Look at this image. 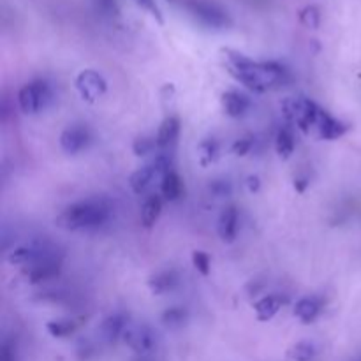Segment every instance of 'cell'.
Instances as JSON below:
<instances>
[{"instance_id": "obj_4", "label": "cell", "mask_w": 361, "mask_h": 361, "mask_svg": "<svg viewBox=\"0 0 361 361\" xmlns=\"http://www.w3.org/2000/svg\"><path fill=\"white\" fill-rule=\"evenodd\" d=\"M53 99L51 87L44 80H34L23 85L18 92V104L25 115H37L48 108Z\"/></svg>"}, {"instance_id": "obj_3", "label": "cell", "mask_w": 361, "mask_h": 361, "mask_svg": "<svg viewBox=\"0 0 361 361\" xmlns=\"http://www.w3.org/2000/svg\"><path fill=\"white\" fill-rule=\"evenodd\" d=\"M321 106L305 95H296L282 101V115L288 123L298 127L303 134H312L316 120L321 113Z\"/></svg>"}, {"instance_id": "obj_15", "label": "cell", "mask_w": 361, "mask_h": 361, "mask_svg": "<svg viewBox=\"0 0 361 361\" xmlns=\"http://www.w3.org/2000/svg\"><path fill=\"white\" fill-rule=\"evenodd\" d=\"M286 303H288V300L282 295H277V293L275 295H267L254 303V312H256V317L261 323H267V321L274 319L281 312V309Z\"/></svg>"}, {"instance_id": "obj_20", "label": "cell", "mask_w": 361, "mask_h": 361, "mask_svg": "<svg viewBox=\"0 0 361 361\" xmlns=\"http://www.w3.org/2000/svg\"><path fill=\"white\" fill-rule=\"evenodd\" d=\"M162 214V200L157 196V194H152L145 200L143 208H141V224L145 228H154L155 222L159 221Z\"/></svg>"}, {"instance_id": "obj_18", "label": "cell", "mask_w": 361, "mask_h": 361, "mask_svg": "<svg viewBox=\"0 0 361 361\" xmlns=\"http://www.w3.org/2000/svg\"><path fill=\"white\" fill-rule=\"evenodd\" d=\"M321 310H323V305L317 298H312V296H305V298H300L298 302L295 303V309H293V316L303 324H312L314 321L319 317Z\"/></svg>"}, {"instance_id": "obj_22", "label": "cell", "mask_w": 361, "mask_h": 361, "mask_svg": "<svg viewBox=\"0 0 361 361\" xmlns=\"http://www.w3.org/2000/svg\"><path fill=\"white\" fill-rule=\"evenodd\" d=\"M219 141L215 137H204L200 145H197V159H200V164L203 168H208L210 164H214L219 159Z\"/></svg>"}, {"instance_id": "obj_21", "label": "cell", "mask_w": 361, "mask_h": 361, "mask_svg": "<svg viewBox=\"0 0 361 361\" xmlns=\"http://www.w3.org/2000/svg\"><path fill=\"white\" fill-rule=\"evenodd\" d=\"M183 190H185V187H183L182 178H180V175L175 171V169H173V171H169L168 175L162 178L161 192H162V196H164L166 201L180 200V197L183 196Z\"/></svg>"}, {"instance_id": "obj_24", "label": "cell", "mask_w": 361, "mask_h": 361, "mask_svg": "<svg viewBox=\"0 0 361 361\" xmlns=\"http://www.w3.org/2000/svg\"><path fill=\"white\" fill-rule=\"evenodd\" d=\"M78 324L74 319H53L46 324V330L51 337L55 338H63V337H69L76 331Z\"/></svg>"}, {"instance_id": "obj_6", "label": "cell", "mask_w": 361, "mask_h": 361, "mask_svg": "<svg viewBox=\"0 0 361 361\" xmlns=\"http://www.w3.org/2000/svg\"><path fill=\"white\" fill-rule=\"evenodd\" d=\"M185 9L192 14L196 20L212 28H228L231 25L228 13L222 7L215 4L207 2V0H185L183 2Z\"/></svg>"}, {"instance_id": "obj_31", "label": "cell", "mask_w": 361, "mask_h": 361, "mask_svg": "<svg viewBox=\"0 0 361 361\" xmlns=\"http://www.w3.org/2000/svg\"><path fill=\"white\" fill-rule=\"evenodd\" d=\"M134 4H136L137 7H141L145 13L150 14L159 25H164V16H162L161 9H159V6L155 4V0H134Z\"/></svg>"}, {"instance_id": "obj_7", "label": "cell", "mask_w": 361, "mask_h": 361, "mask_svg": "<svg viewBox=\"0 0 361 361\" xmlns=\"http://www.w3.org/2000/svg\"><path fill=\"white\" fill-rule=\"evenodd\" d=\"M74 83H76V90L80 97L85 102H90V104L97 102L108 90V83H106L104 76L94 69L81 71Z\"/></svg>"}, {"instance_id": "obj_1", "label": "cell", "mask_w": 361, "mask_h": 361, "mask_svg": "<svg viewBox=\"0 0 361 361\" xmlns=\"http://www.w3.org/2000/svg\"><path fill=\"white\" fill-rule=\"evenodd\" d=\"M221 53L228 73L256 94L281 88L289 80L288 69L279 62H256L231 48H222Z\"/></svg>"}, {"instance_id": "obj_34", "label": "cell", "mask_w": 361, "mask_h": 361, "mask_svg": "<svg viewBox=\"0 0 361 361\" xmlns=\"http://www.w3.org/2000/svg\"><path fill=\"white\" fill-rule=\"evenodd\" d=\"M310 185V176L309 175H298L295 178V183H293V187H295L296 192L303 194L307 190V187Z\"/></svg>"}, {"instance_id": "obj_16", "label": "cell", "mask_w": 361, "mask_h": 361, "mask_svg": "<svg viewBox=\"0 0 361 361\" xmlns=\"http://www.w3.org/2000/svg\"><path fill=\"white\" fill-rule=\"evenodd\" d=\"M180 136V118L176 115H168L162 120L157 130V145L161 152H168L176 143Z\"/></svg>"}, {"instance_id": "obj_10", "label": "cell", "mask_w": 361, "mask_h": 361, "mask_svg": "<svg viewBox=\"0 0 361 361\" xmlns=\"http://www.w3.org/2000/svg\"><path fill=\"white\" fill-rule=\"evenodd\" d=\"M92 134L85 126H71L60 134V147L66 154L76 155L90 145Z\"/></svg>"}, {"instance_id": "obj_14", "label": "cell", "mask_w": 361, "mask_h": 361, "mask_svg": "<svg viewBox=\"0 0 361 361\" xmlns=\"http://www.w3.org/2000/svg\"><path fill=\"white\" fill-rule=\"evenodd\" d=\"M238 224H240V214L236 207H226L222 210L221 217H219L217 231L222 242L233 243L238 235Z\"/></svg>"}, {"instance_id": "obj_35", "label": "cell", "mask_w": 361, "mask_h": 361, "mask_svg": "<svg viewBox=\"0 0 361 361\" xmlns=\"http://www.w3.org/2000/svg\"><path fill=\"white\" fill-rule=\"evenodd\" d=\"M245 185H247V190H249L250 194L259 192L261 178L257 175H249V176H247V180H245Z\"/></svg>"}, {"instance_id": "obj_19", "label": "cell", "mask_w": 361, "mask_h": 361, "mask_svg": "<svg viewBox=\"0 0 361 361\" xmlns=\"http://www.w3.org/2000/svg\"><path fill=\"white\" fill-rule=\"evenodd\" d=\"M296 148V136H295V126L291 123H286L281 129L277 130V136H275V152L281 159H289L295 154Z\"/></svg>"}, {"instance_id": "obj_2", "label": "cell", "mask_w": 361, "mask_h": 361, "mask_svg": "<svg viewBox=\"0 0 361 361\" xmlns=\"http://www.w3.org/2000/svg\"><path fill=\"white\" fill-rule=\"evenodd\" d=\"M111 207L104 200H85L71 204L56 217L55 224L63 231H90L106 224Z\"/></svg>"}, {"instance_id": "obj_11", "label": "cell", "mask_w": 361, "mask_h": 361, "mask_svg": "<svg viewBox=\"0 0 361 361\" xmlns=\"http://www.w3.org/2000/svg\"><path fill=\"white\" fill-rule=\"evenodd\" d=\"M48 247L46 245H39V243H28V245H20L16 249L11 250L7 254V263L13 264V267H20V268H27L30 267L32 263L39 259L41 256H44L48 252Z\"/></svg>"}, {"instance_id": "obj_23", "label": "cell", "mask_w": 361, "mask_h": 361, "mask_svg": "<svg viewBox=\"0 0 361 361\" xmlns=\"http://www.w3.org/2000/svg\"><path fill=\"white\" fill-rule=\"evenodd\" d=\"M317 355V348L314 342L302 341L293 344L288 349V358L293 361H312L314 356Z\"/></svg>"}, {"instance_id": "obj_13", "label": "cell", "mask_w": 361, "mask_h": 361, "mask_svg": "<svg viewBox=\"0 0 361 361\" xmlns=\"http://www.w3.org/2000/svg\"><path fill=\"white\" fill-rule=\"evenodd\" d=\"M127 324H129V319H127L126 314L115 312L102 321L101 326H99V334H101L102 341L108 342V344H113L118 338H122Z\"/></svg>"}, {"instance_id": "obj_9", "label": "cell", "mask_w": 361, "mask_h": 361, "mask_svg": "<svg viewBox=\"0 0 361 361\" xmlns=\"http://www.w3.org/2000/svg\"><path fill=\"white\" fill-rule=\"evenodd\" d=\"M349 133V126L342 120L335 118L334 115L326 111V109H321L319 116L316 120V126H314L312 134L317 136L319 140H326V141H335L341 140L342 136Z\"/></svg>"}, {"instance_id": "obj_26", "label": "cell", "mask_w": 361, "mask_h": 361, "mask_svg": "<svg viewBox=\"0 0 361 361\" xmlns=\"http://www.w3.org/2000/svg\"><path fill=\"white\" fill-rule=\"evenodd\" d=\"M133 152H134V155H137V157H148V155H152V157H154V155L159 152L157 137H154V136L136 137L133 143Z\"/></svg>"}, {"instance_id": "obj_8", "label": "cell", "mask_w": 361, "mask_h": 361, "mask_svg": "<svg viewBox=\"0 0 361 361\" xmlns=\"http://www.w3.org/2000/svg\"><path fill=\"white\" fill-rule=\"evenodd\" d=\"M123 344L136 355H148L155 348V334L148 324L129 323L122 335Z\"/></svg>"}, {"instance_id": "obj_30", "label": "cell", "mask_w": 361, "mask_h": 361, "mask_svg": "<svg viewBox=\"0 0 361 361\" xmlns=\"http://www.w3.org/2000/svg\"><path fill=\"white\" fill-rule=\"evenodd\" d=\"M254 143H256V140H254L252 136L238 137V140L233 143L231 152L236 155V157H245V155H249L250 152H252Z\"/></svg>"}, {"instance_id": "obj_17", "label": "cell", "mask_w": 361, "mask_h": 361, "mask_svg": "<svg viewBox=\"0 0 361 361\" xmlns=\"http://www.w3.org/2000/svg\"><path fill=\"white\" fill-rule=\"evenodd\" d=\"M178 286V274L175 270H161L148 279V289L152 295L162 296L171 293Z\"/></svg>"}, {"instance_id": "obj_33", "label": "cell", "mask_w": 361, "mask_h": 361, "mask_svg": "<svg viewBox=\"0 0 361 361\" xmlns=\"http://www.w3.org/2000/svg\"><path fill=\"white\" fill-rule=\"evenodd\" d=\"M0 361H16V348L13 342H4L0 349Z\"/></svg>"}, {"instance_id": "obj_25", "label": "cell", "mask_w": 361, "mask_h": 361, "mask_svg": "<svg viewBox=\"0 0 361 361\" xmlns=\"http://www.w3.org/2000/svg\"><path fill=\"white\" fill-rule=\"evenodd\" d=\"M189 312H187L185 307H169L162 312L161 319L164 323V326L168 328H180L185 324Z\"/></svg>"}, {"instance_id": "obj_12", "label": "cell", "mask_w": 361, "mask_h": 361, "mask_svg": "<svg viewBox=\"0 0 361 361\" xmlns=\"http://www.w3.org/2000/svg\"><path fill=\"white\" fill-rule=\"evenodd\" d=\"M221 104L226 115L231 118H242L249 113L250 99L238 90H228L222 94Z\"/></svg>"}, {"instance_id": "obj_27", "label": "cell", "mask_w": 361, "mask_h": 361, "mask_svg": "<svg viewBox=\"0 0 361 361\" xmlns=\"http://www.w3.org/2000/svg\"><path fill=\"white\" fill-rule=\"evenodd\" d=\"M298 20L309 30H317L321 25V11L316 6H305L300 11Z\"/></svg>"}, {"instance_id": "obj_5", "label": "cell", "mask_w": 361, "mask_h": 361, "mask_svg": "<svg viewBox=\"0 0 361 361\" xmlns=\"http://www.w3.org/2000/svg\"><path fill=\"white\" fill-rule=\"evenodd\" d=\"M62 270V257L55 252V250L49 249L44 256L39 257L35 263H32L30 267H27L23 270L25 279H27L28 284L37 286L42 282L53 281L60 275Z\"/></svg>"}, {"instance_id": "obj_28", "label": "cell", "mask_w": 361, "mask_h": 361, "mask_svg": "<svg viewBox=\"0 0 361 361\" xmlns=\"http://www.w3.org/2000/svg\"><path fill=\"white\" fill-rule=\"evenodd\" d=\"M208 192L217 200H226L233 194V183L228 178L212 180V183L208 185Z\"/></svg>"}, {"instance_id": "obj_32", "label": "cell", "mask_w": 361, "mask_h": 361, "mask_svg": "<svg viewBox=\"0 0 361 361\" xmlns=\"http://www.w3.org/2000/svg\"><path fill=\"white\" fill-rule=\"evenodd\" d=\"M99 13L104 16H116L118 14V0H94Z\"/></svg>"}, {"instance_id": "obj_29", "label": "cell", "mask_w": 361, "mask_h": 361, "mask_svg": "<svg viewBox=\"0 0 361 361\" xmlns=\"http://www.w3.org/2000/svg\"><path fill=\"white\" fill-rule=\"evenodd\" d=\"M192 267L196 268L197 274L208 277L212 271V259L204 250H194L192 252Z\"/></svg>"}]
</instances>
